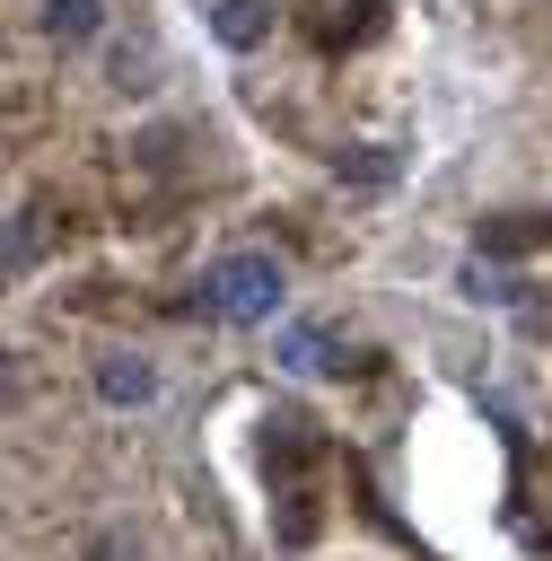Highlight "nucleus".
Wrapping results in <instances>:
<instances>
[{
  "mask_svg": "<svg viewBox=\"0 0 552 561\" xmlns=\"http://www.w3.org/2000/svg\"><path fill=\"white\" fill-rule=\"evenodd\" d=\"M96 394H105V403H149V394H158V377H149V359H131V351H105V368H96Z\"/></svg>",
  "mask_w": 552,
  "mask_h": 561,
  "instance_id": "f03ea898",
  "label": "nucleus"
},
{
  "mask_svg": "<svg viewBox=\"0 0 552 561\" xmlns=\"http://www.w3.org/2000/svg\"><path fill=\"white\" fill-rule=\"evenodd\" d=\"M202 307H210V316H228V324L272 316V307H280V263H272V254H228V263L202 280Z\"/></svg>",
  "mask_w": 552,
  "mask_h": 561,
  "instance_id": "f257e3e1",
  "label": "nucleus"
},
{
  "mask_svg": "<svg viewBox=\"0 0 552 561\" xmlns=\"http://www.w3.org/2000/svg\"><path fill=\"white\" fill-rule=\"evenodd\" d=\"M44 26H53L61 44H88V35L105 26V9H96V0H44Z\"/></svg>",
  "mask_w": 552,
  "mask_h": 561,
  "instance_id": "20e7f679",
  "label": "nucleus"
},
{
  "mask_svg": "<svg viewBox=\"0 0 552 561\" xmlns=\"http://www.w3.org/2000/svg\"><path fill=\"white\" fill-rule=\"evenodd\" d=\"M210 26H219V44H237V53H245V44H263L272 9H263V0H219V18H210Z\"/></svg>",
  "mask_w": 552,
  "mask_h": 561,
  "instance_id": "7ed1b4c3",
  "label": "nucleus"
},
{
  "mask_svg": "<svg viewBox=\"0 0 552 561\" xmlns=\"http://www.w3.org/2000/svg\"><path fill=\"white\" fill-rule=\"evenodd\" d=\"M280 359H289V368H298V377H315V368H333V359H324V342H315V333H289V342H280Z\"/></svg>",
  "mask_w": 552,
  "mask_h": 561,
  "instance_id": "39448f33",
  "label": "nucleus"
}]
</instances>
